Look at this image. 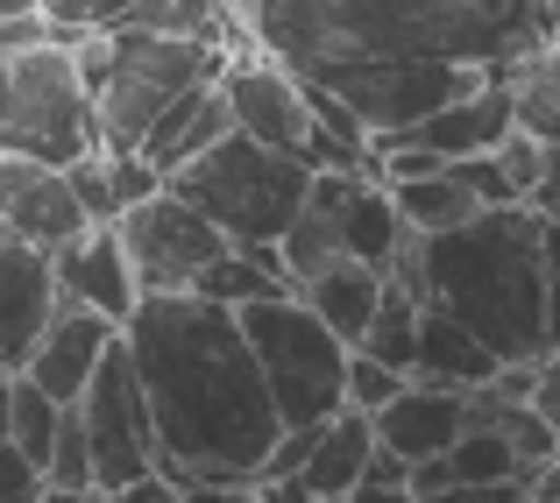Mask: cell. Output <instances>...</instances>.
I'll return each mask as SVG.
<instances>
[{"label": "cell", "instance_id": "cell-13", "mask_svg": "<svg viewBox=\"0 0 560 503\" xmlns=\"http://www.w3.org/2000/svg\"><path fill=\"white\" fill-rule=\"evenodd\" d=\"M114 334H121V319L93 313V305L57 299V313L43 319L36 348H28V362H22V376H28V383H43V390H50L57 405H79V390L93 383L100 354L114 348Z\"/></svg>", "mask_w": 560, "mask_h": 503}, {"label": "cell", "instance_id": "cell-20", "mask_svg": "<svg viewBox=\"0 0 560 503\" xmlns=\"http://www.w3.org/2000/svg\"><path fill=\"white\" fill-rule=\"evenodd\" d=\"M411 376H433V383H454V390H476V383L497 376V354L482 348V340L468 334L447 305L425 299L419 305V362H411Z\"/></svg>", "mask_w": 560, "mask_h": 503}, {"label": "cell", "instance_id": "cell-37", "mask_svg": "<svg viewBox=\"0 0 560 503\" xmlns=\"http://www.w3.org/2000/svg\"><path fill=\"white\" fill-rule=\"evenodd\" d=\"M8 65H14V50H8V43H0V93H8Z\"/></svg>", "mask_w": 560, "mask_h": 503}, {"label": "cell", "instance_id": "cell-21", "mask_svg": "<svg viewBox=\"0 0 560 503\" xmlns=\"http://www.w3.org/2000/svg\"><path fill=\"white\" fill-rule=\"evenodd\" d=\"M299 299L313 305L348 348H355L362 327H370V313H376V299H383V270H376V262H355V256H334L327 270H313L299 284Z\"/></svg>", "mask_w": 560, "mask_h": 503}, {"label": "cell", "instance_id": "cell-17", "mask_svg": "<svg viewBox=\"0 0 560 503\" xmlns=\"http://www.w3.org/2000/svg\"><path fill=\"white\" fill-rule=\"evenodd\" d=\"M370 447H376L370 411L341 405L334 419L313 425V454H305V468L284 482V496H305V503H348V496H355L362 461H370Z\"/></svg>", "mask_w": 560, "mask_h": 503}, {"label": "cell", "instance_id": "cell-26", "mask_svg": "<svg viewBox=\"0 0 560 503\" xmlns=\"http://www.w3.org/2000/svg\"><path fill=\"white\" fill-rule=\"evenodd\" d=\"M43 496H100V482H93V447H85V425H79V405H65V419H57L50 461H43Z\"/></svg>", "mask_w": 560, "mask_h": 503}, {"label": "cell", "instance_id": "cell-24", "mask_svg": "<svg viewBox=\"0 0 560 503\" xmlns=\"http://www.w3.org/2000/svg\"><path fill=\"white\" fill-rule=\"evenodd\" d=\"M199 299H213V305H228V313H242V305H256V299H277V291H291V270H284V256H277V242H262V248H220L213 262L199 270Z\"/></svg>", "mask_w": 560, "mask_h": 503}, {"label": "cell", "instance_id": "cell-11", "mask_svg": "<svg viewBox=\"0 0 560 503\" xmlns=\"http://www.w3.org/2000/svg\"><path fill=\"white\" fill-rule=\"evenodd\" d=\"M220 100H228V114H234V128H242V136L270 142V150L305 156V142H313L305 79L291 65H277L270 50H256V43H248V57L228 50V65H220Z\"/></svg>", "mask_w": 560, "mask_h": 503}, {"label": "cell", "instance_id": "cell-9", "mask_svg": "<svg viewBox=\"0 0 560 503\" xmlns=\"http://www.w3.org/2000/svg\"><path fill=\"white\" fill-rule=\"evenodd\" d=\"M299 79H319L327 93H341L370 136H397V128L425 121L433 107L476 93L490 71L454 65V57H383V65H334V71H299Z\"/></svg>", "mask_w": 560, "mask_h": 503}, {"label": "cell", "instance_id": "cell-14", "mask_svg": "<svg viewBox=\"0 0 560 503\" xmlns=\"http://www.w3.org/2000/svg\"><path fill=\"white\" fill-rule=\"evenodd\" d=\"M376 440L390 454H405V461H425V454H447L454 433L468 425V390H454V383H433V376H405L390 397L370 411Z\"/></svg>", "mask_w": 560, "mask_h": 503}, {"label": "cell", "instance_id": "cell-25", "mask_svg": "<svg viewBox=\"0 0 560 503\" xmlns=\"http://www.w3.org/2000/svg\"><path fill=\"white\" fill-rule=\"evenodd\" d=\"M511 107H518V128H533L547 150H560V28L533 57H518V71H511Z\"/></svg>", "mask_w": 560, "mask_h": 503}, {"label": "cell", "instance_id": "cell-39", "mask_svg": "<svg viewBox=\"0 0 560 503\" xmlns=\"http://www.w3.org/2000/svg\"><path fill=\"white\" fill-rule=\"evenodd\" d=\"M14 8H36V0H0V14H14Z\"/></svg>", "mask_w": 560, "mask_h": 503}, {"label": "cell", "instance_id": "cell-31", "mask_svg": "<svg viewBox=\"0 0 560 503\" xmlns=\"http://www.w3.org/2000/svg\"><path fill=\"white\" fill-rule=\"evenodd\" d=\"M65 177H71V191H79V206H85L93 220H114V213H121V199H114V177H107V150L65 164Z\"/></svg>", "mask_w": 560, "mask_h": 503}, {"label": "cell", "instance_id": "cell-32", "mask_svg": "<svg viewBox=\"0 0 560 503\" xmlns=\"http://www.w3.org/2000/svg\"><path fill=\"white\" fill-rule=\"evenodd\" d=\"M28 496H43V468L0 433V503H28Z\"/></svg>", "mask_w": 560, "mask_h": 503}, {"label": "cell", "instance_id": "cell-34", "mask_svg": "<svg viewBox=\"0 0 560 503\" xmlns=\"http://www.w3.org/2000/svg\"><path fill=\"white\" fill-rule=\"evenodd\" d=\"M547 354H560V220H547Z\"/></svg>", "mask_w": 560, "mask_h": 503}, {"label": "cell", "instance_id": "cell-6", "mask_svg": "<svg viewBox=\"0 0 560 503\" xmlns=\"http://www.w3.org/2000/svg\"><path fill=\"white\" fill-rule=\"evenodd\" d=\"M242 334L256 348V369L270 383V405L284 425H319L348 405L341 376H348V340L299 299V291H277V299L242 305Z\"/></svg>", "mask_w": 560, "mask_h": 503}, {"label": "cell", "instance_id": "cell-27", "mask_svg": "<svg viewBox=\"0 0 560 503\" xmlns=\"http://www.w3.org/2000/svg\"><path fill=\"white\" fill-rule=\"evenodd\" d=\"M57 419H65V405H57L43 383H28L22 369H14V405H8V440L28 454V461H50V440H57Z\"/></svg>", "mask_w": 560, "mask_h": 503}, {"label": "cell", "instance_id": "cell-33", "mask_svg": "<svg viewBox=\"0 0 560 503\" xmlns=\"http://www.w3.org/2000/svg\"><path fill=\"white\" fill-rule=\"evenodd\" d=\"M50 22H65V28H100V22H114V14L128 8V0H36Z\"/></svg>", "mask_w": 560, "mask_h": 503}, {"label": "cell", "instance_id": "cell-12", "mask_svg": "<svg viewBox=\"0 0 560 503\" xmlns=\"http://www.w3.org/2000/svg\"><path fill=\"white\" fill-rule=\"evenodd\" d=\"M50 277H57V299L93 305V313H107V319H128L136 299H142L136 262H128L114 220H85L79 234H65V242L50 248Z\"/></svg>", "mask_w": 560, "mask_h": 503}, {"label": "cell", "instance_id": "cell-28", "mask_svg": "<svg viewBox=\"0 0 560 503\" xmlns=\"http://www.w3.org/2000/svg\"><path fill=\"white\" fill-rule=\"evenodd\" d=\"M405 383V369H390L383 354H370V348H348V376H341V390H348V405L355 411H376L383 397Z\"/></svg>", "mask_w": 560, "mask_h": 503}, {"label": "cell", "instance_id": "cell-10", "mask_svg": "<svg viewBox=\"0 0 560 503\" xmlns=\"http://www.w3.org/2000/svg\"><path fill=\"white\" fill-rule=\"evenodd\" d=\"M114 227H121V248H128V262H136L142 291H191L199 270L228 248V234H220L191 199H178L171 185H156L150 199L121 206Z\"/></svg>", "mask_w": 560, "mask_h": 503}, {"label": "cell", "instance_id": "cell-4", "mask_svg": "<svg viewBox=\"0 0 560 503\" xmlns=\"http://www.w3.org/2000/svg\"><path fill=\"white\" fill-rule=\"evenodd\" d=\"M234 43H206V36H156V28H79L71 57H79V79L93 93L100 114V150H136V136L156 121V107L185 93L199 79H220Z\"/></svg>", "mask_w": 560, "mask_h": 503}, {"label": "cell", "instance_id": "cell-16", "mask_svg": "<svg viewBox=\"0 0 560 503\" xmlns=\"http://www.w3.org/2000/svg\"><path fill=\"white\" fill-rule=\"evenodd\" d=\"M50 313H57L50 256L14 242V234L0 227V376H14V369L28 362V348H36V334H43Z\"/></svg>", "mask_w": 560, "mask_h": 503}, {"label": "cell", "instance_id": "cell-5", "mask_svg": "<svg viewBox=\"0 0 560 503\" xmlns=\"http://www.w3.org/2000/svg\"><path fill=\"white\" fill-rule=\"evenodd\" d=\"M164 185L199 206L234 248H262V242H277V234L291 227V213L305 206L313 164L291 156V150H270V142H256V136H242V128H228L213 150H199L191 164H178Z\"/></svg>", "mask_w": 560, "mask_h": 503}, {"label": "cell", "instance_id": "cell-36", "mask_svg": "<svg viewBox=\"0 0 560 503\" xmlns=\"http://www.w3.org/2000/svg\"><path fill=\"white\" fill-rule=\"evenodd\" d=\"M533 411L560 433V354H539V383H533Z\"/></svg>", "mask_w": 560, "mask_h": 503}, {"label": "cell", "instance_id": "cell-30", "mask_svg": "<svg viewBox=\"0 0 560 503\" xmlns=\"http://www.w3.org/2000/svg\"><path fill=\"white\" fill-rule=\"evenodd\" d=\"M497 164H504V177L518 185V199H533V191H539V177H547V142H539L533 128H518V121H511V136L497 142Z\"/></svg>", "mask_w": 560, "mask_h": 503}, {"label": "cell", "instance_id": "cell-8", "mask_svg": "<svg viewBox=\"0 0 560 503\" xmlns=\"http://www.w3.org/2000/svg\"><path fill=\"white\" fill-rule=\"evenodd\" d=\"M79 425H85V447H93V482L100 496H128L142 476H156V419H150V397H142V376L128 362L121 334L114 348L100 354L93 383L79 390Z\"/></svg>", "mask_w": 560, "mask_h": 503}, {"label": "cell", "instance_id": "cell-1", "mask_svg": "<svg viewBox=\"0 0 560 503\" xmlns=\"http://www.w3.org/2000/svg\"><path fill=\"white\" fill-rule=\"evenodd\" d=\"M121 348L156 419V454L178 496L248 490L284 419L242 334V313L199 291H142L121 319Z\"/></svg>", "mask_w": 560, "mask_h": 503}, {"label": "cell", "instance_id": "cell-29", "mask_svg": "<svg viewBox=\"0 0 560 503\" xmlns=\"http://www.w3.org/2000/svg\"><path fill=\"white\" fill-rule=\"evenodd\" d=\"M405 482H411V461H405V454H390V447L376 440L370 461H362V476H355V503H411Z\"/></svg>", "mask_w": 560, "mask_h": 503}, {"label": "cell", "instance_id": "cell-35", "mask_svg": "<svg viewBox=\"0 0 560 503\" xmlns=\"http://www.w3.org/2000/svg\"><path fill=\"white\" fill-rule=\"evenodd\" d=\"M36 171H43L36 156H22V150H0V220H8V206L22 199V185H28Z\"/></svg>", "mask_w": 560, "mask_h": 503}, {"label": "cell", "instance_id": "cell-15", "mask_svg": "<svg viewBox=\"0 0 560 503\" xmlns=\"http://www.w3.org/2000/svg\"><path fill=\"white\" fill-rule=\"evenodd\" d=\"M511 121H518V107H511V79H482L476 93L447 100V107H433L425 121L397 128V136H376V142H405V150H425V156H476V150H497V142L511 136Z\"/></svg>", "mask_w": 560, "mask_h": 503}, {"label": "cell", "instance_id": "cell-2", "mask_svg": "<svg viewBox=\"0 0 560 503\" xmlns=\"http://www.w3.org/2000/svg\"><path fill=\"white\" fill-rule=\"evenodd\" d=\"M242 43L291 71L383 65V57H454L511 79L518 57L553 36L539 0H228Z\"/></svg>", "mask_w": 560, "mask_h": 503}, {"label": "cell", "instance_id": "cell-7", "mask_svg": "<svg viewBox=\"0 0 560 503\" xmlns=\"http://www.w3.org/2000/svg\"><path fill=\"white\" fill-rule=\"evenodd\" d=\"M0 150H22L36 164H79L100 150V114L79 79L71 43H28L8 65V93H0Z\"/></svg>", "mask_w": 560, "mask_h": 503}, {"label": "cell", "instance_id": "cell-22", "mask_svg": "<svg viewBox=\"0 0 560 503\" xmlns=\"http://www.w3.org/2000/svg\"><path fill=\"white\" fill-rule=\"evenodd\" d=\"M85 206H79V191H71V177L57 171V164H43L36 177H28L22 185V199L8 206V220H0V227L14 234V242H28V248H43V256H50L57 242H65V234H79L85 227Z\"/></svg>", "mask_w": 560, "mask_h": 503}, {"label": "cell", "instance_id": "cell-18", "mask_svg": "<svg viewBox=\"0 0 560 503\" xmlns=\"http://www.w3.org/2000/svg\"><path fill=\"white\" fill-rule=\"evenodd\" d=\"M228 128H234V114H228V100H220V79H199V85H185L171 107H156V121L136 136V156L171 177L178 164H191L199 150H213Z\"/></svg>", "mask_w": 560, "mask_h": 503}, {"label": "cell", "instance_id": "cell-23", "mask_svg": "<svg viewBox=\"0 0 560 503\" xmlns=\"http://www.w3.org/2000/svg\"><path fill=\"white\" fill-rule=\"evenodd\" d=\"M390 185V206L405 213V227L411 234H440V227H462L468 213H482V199H476V185H468L454 164H440V171H411V177H383Z\"/></svg>", "mask_w": 560, "mask_h": 503}, {"label": "cell", "instance_id": "cell-19", "mask_svg": "<svg viewBox=\"0 0 560 503\" xmlns=\"http://www.w3.org/2000/svg\"><path fill=\"white\" fill-rule=\"evenodd\" d=\"M447 476H454V496H525L533 461H525L497 425L468 419L462 433H454V447H447Z\"/></svg>", "mask_w": 560, "mask_h": 503}, {"label": "cell", "instance_id": "cell-3", "mask_svg": "<svg viewBox=\"0 0 560 503\" xmlns=\"http://www.w3.org/2000/svg\"><path fill=\"white\" fill-rule=\"evenodd\" d=\"M419 299L447 305L497 362L547 354V213L533 199L482 206L462 227L419 234Z\"/></svg>", "mask_w": 560, "mask_h": 503}, {"label": "cell", "instance_id": "cell-38", "mask_svg": "<svg viewBox=\"0 0 560 503\" xmlns=\"http://www.w3.org/2000/svg\"><path fill=\"white\" fill-rule=\"evenodd\" d=\"M539 8H547V22H553V28H560V0H539Z\"/></svg>", "mask_w": 560, "mask_h": 503}]
</instances>
